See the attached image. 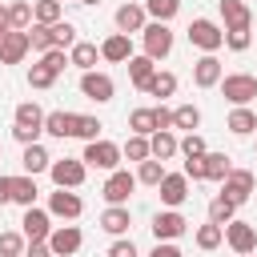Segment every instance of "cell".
Wrapping results in <instances>:
<instances>
[{
    "instance_id": "obj_29",
    "label": "cell",
    "mask_w": 257,
    "mask_h": 257,
    "mask_svg": "<svg viewBox=\"0 0 257 257\" xmlns=\"http://www.w3.org/2000/svg\"><path fill=\"white\" fill-rule=\"evenodd\" d=\"M100 128H104V124H100L96 116L72 112V137H76V141H84V145H88V141H100Z\"/></svg>"
},
{
    "instance_id": "obj_2",
    "label": "cell",
    "mask_w": 257,
    "mask_h": 257,
    "mask_svg": "<svg viewBox=\"0 0 257 257\" xmlns=\"http://www.w3.org/2000/svg\"><path fill=\"white\" fill-rule=\"evenodd\" d=\"M189 44L201 48V56H209V52L217 56V48H225V28L217 20H209V16H197L189 24Z\"/></svg>"
},
{
    "instance_id": "obj_39",
    "label": "cell",
    "mask_w": 257,
    "mask_h": 257,
    "mask_svg": "<svg viewBox=\"0 0 257 257\" xmlns=\"http://www.w3.org/2000/svg\"><path fill=\"white\" fill-rule=\"evenodd\" d=\"M145 92H149V96H161V100H165V96H173V92H177V76H173V72H161V68H157V76H153V80L145 84Z\"/></svg>"
},
{
    "instance_id": "obj_41",
    "label": "cell",
    "mask_w": 257,
    "mask_h": 257,
    "mask_svg": "<svg viewBox=\"0 0 257 257\" xmlns=\"http://www.w3.org/2000/svg\"><path fill=\"white\" fill-rule=\"evenodd\" d=\"M229 157L225 153H205V181H225L229 177Z\"/></svg>"
},
{
    "instance_id": "obj_52",
    "label": "cell",
    "mask_w": 257,
    "mask_h": 257,
    "mask_svg": "<svg viewBox=\"0 0 257 257\" xmlns=\"http://www.w3.org/2000/svg\"><path fill=\"white\" fill-rule=\"evenodd\" d=\"M149 257H185V253H181V249H177V245H173V241H157V245H153V253H149Z\"/></svg>"
},
{
    "instance_id": "obj_31",
    "label": "cell",
    "mask_w": 257,
    "mask_h": 257,
    "mask_svg": "<svg viewBox=\"0 0 257 257\" xmlns=\"http://www.w3.org/2000/svg\"><path fill=\"white\" fill-rule=\"evenodd\" d=\"M233 217H237V205H233V201H229V197H225V193H217V197H213V201H209V221H213V225H221V229H225V225H229V221H233Z\"/></svg>"
},
{
    "instance_id": "obj_15",
    "label": "cell",
    "mask_w": 257,
    "mask_h": 257,
    "mask_svg": "<svg viewBox=\"0 0 257 257\" xmlns=\"http://www.w3.org/2000/svg\"><path fill=\"white\" fill-rule=\"evenodd\" d=\"M112 20H116V32L133 36V32H145V24H149V12H145V4H120Z\"/></svg>"
},
{
    "instance_id": "obj_9",
    "label": "cell",
    "mask_w": 257,
    "mask_h": 257,
    "mask_svg": "<svg viewBox=\"0 0 257 257\" xmlns=\"http://www.w3.org/2000/svg\"><path fill=\"white\" fill-rule=\"evenodd\" d=\"M80 92L88 96V100H96V104H108L112 100V92H116V84H112V76L108 72H80Z\"/></svg>"
},
{
    "instance_id": "obj_36",
    "label": "cell",
    "mask_w": 257,
    "mask_h": 257,
    "mask_svg": "<svg viewBox=\"0 0 257 257\" xmlns=\"http://www.w3.org/2000/svg\"><path fill=\"white\" fill-rule=\"evenodd\" d=\"M128 128H133L137 137H153V133H157V116H153V108H133V112H128Z\"/></svg>"
},
{
    "instance_id": "obj_53",
    "label": "cell",
    "mask_w": 257,
    "mask_h": 257,
    "mask_svg": "<svg viewBox=\"0 0 257 257\" xmlns=\"http://www.w3.org/2000/svg\"><path fill=\"white\" fill-rule=\"evenodd\" d=\"M24 257H52V249H48V241H40V245H28Z\"/></svg>"
},
{
    "instance_id": "obj_3",
    "label": "cell",
    "mask_w": 257,
    "mask_h": 257,
    "mask_svg": "<svg viewBox=\"0 0 257 257\" xmlns=\"http://www.w3.org/2000/svg\"><path fill=\"white\" fill-rule=\"evenodd\" d=\"M120 145H112V141H88L84 145V153H80V161L88 165V169H100V173H116V165H120Z\"/></svg>"
},
{
    "instance_id": "obj_51",
    "label": "cell",
    "mask_w": 257,
    "mask_h": 257,
    "mask_svg": "<svg viewBox=\"0 0 257 257\" xmlns=\"http://www.w3.org/2000/svg\"><path fill=\"white\" fill-rule=\"evenodd\" d=\"M12 137H16L20 145H40V133H36V128H20V124H12Z\"/></svg>"
},
{
    "instance_id": "obj_16",
    "label": "cell",
    "mask_w": 257,
    "mask_h": 257,
    "mask_svg": "<svg viewBox=\"0 0 257 257\" xmlns=\"http://www.w3.org/2000/svg\"><path fill=\"white\" fill-rule=\"evenodd\" d=\"M100 229H104L108 237H124V233L133 229V213H128V205H108V209L100 213Z\"/></svg>"
},
{
    "instance_id": "obj_32",
    "label": "cell",
    "mask_w": 257,
    "mask_h": 257,
    "mask_svg": "<svg viewBox=\"0 0 257 257\" xmlns=\"http://www.w3.org/2000/svg\"><path fill=\"white\" fill-rule=\"evenodd\" d=\"M173 128L197 133V128H201V108H197V104H177V108H173Z\"/></svg>"
},
{
    "instance_id": "obj_11",
    "label": "cell",
    "mask_w": 257,
    "mask_h": 257,
    "mask_svg": "<svg viewBox=\"0 0 257 257\" xmlns=\"http://www.w3.org/2000/svg\"><path fill=\"white\" fill-rule=\"evenodd\" d=\"M157 193H161V205L165 209H181L189 201V177L185 173H165V181L157 185Z\"/></svg>"
},
{
    "instance_id": "obj_17",
    "label": "cell",
    "mask_w": 257,
    "mask_h": 257,
    "mask_svg": "<svg viewBox=\"0 0 257 257\" xmlns=\"http://www.w3.org/2000/svg\"><path fill=\"white\" fill-rule=\"evenodd\" d=\"M100 60H108V64H128V60H133V40H128L124 32H112V36L100 44Z\"/></svg>"
},
{
    "instance_id": "obj_56",
    "label": "cell",
    "mask_w": 257,
    "mask_h": 257,
    "mask_svg": "<svg viewBox=\"0 0 257 257\" xmlns=\"http://www.w3.org/2000/svg\"><path fill=\"white\" fill-rule=\"evenodd\" d=\"M76 4H100V0H76Z\"/></svg>"
},
{
    "instance_id": "obj_19",
    "label": "cell",
    "mask_w": 257,
    "mask_h": 257,
    "mask_svg": "<svg viewBox=\"0 0 257 257\" xmlns=\"http://www.w3.org/2000/svg\"><path fill=\"white\" fill-rule=\"evenodd\" d=\"M28 32H4V40H0V64H20L24 56H28Z\"/></svg>"
},
{
    "instance_id": "obj_30",
    "label": "cell",
    "mask_w": 257,
    "mask_h": 257,
    "mask_svg": "<svg viewBox=\"0 0 257 257\" xmlns=\"http://www.w3.org/2000/svg\"><path fill=\"white\" fill-rule=\"evenodd\" d=\"M12 201L16 205H24V209H32L36 205V177H12Z\"/></svg>"
},
{
    "instance_id": "obj_25",
    "label": "cell",
    "mask_w": 257,
    "mask_h": 257,
    "mask_svg": "<svg viewBox=\"0 0 257 257\" xmlns=\"http://www.w3.org/2000/svg\"><path fill=\"white\" fill-rule=\"evenodd\" d=\"M149 149H153L157 161H173V157L181 153V141H177V133L169 128V133H153V137H149Z\"/></svg>"
},
{
    "instance_id": "obj_24",
    "label": "cell",
    "mask_w": 257,
    "mask_h": 257,
    "mask_svg": "<svg viewBox=\"0 0 257 257\" xmlns=\"http://www.w3.org/2000/svg\"><path fill=\"white\" fill-rule=\"evenodd\" d=\"M12 120H16L20 128H36V133H44V108H40L36 100H24V104H16Z\"/></svg>"
},
{
    "instance_id": "obj_8",
    "label": "cell",
    "mask_w": 257,
    "mask_h": 257,
    "mask_svg": "<svg viewBox=\"0 0 257 257\" xmlns=\"http://www.w3.org/2000/svg\"><path fill=\"white\" fill-rule=\"evenodd\" d=\"M20 233L28 237V245H40V241H48L52 237V213H44V209H24V217H20Z\"/></svg>"
},
{
    "instance_id": "obj_48",
    "label": "cell",
    "mask_w": 257,
    "mask_h": 257,
    "mask_svg": "<svg viewBox=\"0 0 257 257\" xmlns=\"http://www.w3.org/2000/svg\"><path fill=\"white\" fill-rule=\"evenodd\" d=\"M104 257H141V253H137V245H133L128 237H116V241L108 245V253H104Z\"/></svg>"
},
{
    "instance_id": "obj_14",
    "label": "cell",
    "mask_w": 257,
    "mask_h": 257,
    "mask_svg": "<svg viewBox=\"0 0 257 257\" xmlns=\"http://www.w3.org/2000/svg\"><path fill=\"white\" fill-rule=\"evenodd\" d=\"M48 213L52 217H64V221H76L84 213V201L72 189H56V193H48Z\"/></svg>"
},
{
    "instance_id": "obj_1",
    "label": "cell",
    "mask_w": 257,
    "mask_h": 257,
    "mask_svg": "<svg viewBox=\"0 0 257 257\" xmlns=\"http://www.w3.org/2000/svg\"><path fill=\"white\" fill-rule=\"evenodd\" d=\"M217 88L233 108H249V100H257V76L253 72H229V76H221Z\"/></svg>"
},
{
    "instance_id": "obj_44",
    "label": "cell",
    "mask_w": 257,
    "mask_h": 257,
    "mask_svg": "<svg viewBox=\"0 0 257 257\" xmlns=\"http://www.w3.org/2000/svg\"><path fill=\"white\" fill-rule=\"evenodd\" d=\"M28 84H32V88H52V84H56V72H52L48 64H32V68H28Z\"/></svg>"
},
{
    "instance_id": "obj_12",
    "label": "cell",
    "mask_w": 257,
    "mask_h": 257,
    "mask_svg": "<svg viewBox=\"0 0 257 257\" xmlns=\"http://www.w3.org/2000/svg\"><path fill=\"white\" fill-rule=\"evenodd\" d=\"M185 229H189V221L177 209H161L153 217V237L157 241H177V237H185Z\"/></svg>"
},
{
    "instance_id": "obj_28",
    "label": "cell",
    "mask_w": 257,
    "mask_h": 257,
    "mask_svg": "<svg viewBox=\"0 0 257 257\" xmlns=\"http://www.w3.org/2000/svg\"><path fill=\"white\" fill-rule=\"evenodd\" d=\"M44 133L48 137H72V112H64V108H52V112H44Z\"/></svg>"
},
{
    "instance_id": "obj_18",
    "label": "cell",
    "mask_w": 257,
    "mask_h": 257,
    "mask_svg": "<svg viewBox=\"0 0 257 257\" xmlns=\"http://www.w3.org/2000/svg\"><path fill=\"white\" fill-rule=\"evenodd\" d=\"M221 76H225V72H221V60H217L213 52H209V56H201V60L193 64V84H197V88H217V84H221Z\"/></svg>"
},
{
    "instance_id": "obj_20",
    "label": "cell",
    "mask_w": 257,
    "mask_h": 257,
    "mask_svg": "<svg viewBox=\"0 0 257 257\" xmlns=\"http://www.w3.org/2000/svg\"><path fill=\"white\" fill-rule=\"evenodd\" d=\"M217 8H221L225 28H253V12H249V4H245V0H221Z\"/></svg>"
},
{
    "instance_id": "obj_33",
    "label": "cell",
    "mask_w": 257,
    "mask_h": 257,
    "mask_svg": "<svg viewBox=\"0 0 257 257\" xmlns=\"http://www.w3.org/2000/svg\"><path fill=\"white\" fill-rule=\"evenodd\" d=\"M165 181V161H157V157H149V161H141L137 165V185H161Z\"/></svg>"
},
{
    "instance_id": "obj_50",
    "label": "cell",
    "mask_w": 257,
    "mask_h": 257,
    "mask_svg": "<svg viewBox=\"0 0 257 257\" xmlns=\"http://www.w3.org/2000/svg\"><path fill=\"white\" fill-rule=\"evenodd\" d=\"M153 116H157V133H169V128H173V108L157 104V108H153Z\"/></svg>"
},
{
    "instance_id": "obj_55",
    "label": "cell",
    "mask_w": 257,
    "mask_h": 257,
    "mask_svg": "<svg viewBox=\"0 0 257 257\" xmlns=\"http://www.w3.org/2000/svg\"><path fill=\"white\" fill-rule=\"evenodd\" d=\"M0 32H12V24H8V4H0Z\"/></svg>"
},
{
    "instance_id": "obj_5",
    "label": "cell",
    "mask_w": 257,
    "mask_h": 257,
    "mask_svg": "<svg viewBox=\"0 0 257 257\" xmlns=\"http://www.w3.org/2000/svg\"><path fill=\"white\" fill-rule=\"evenodd\" d=\"M84 173H88V165H84L80 157H60V161H52V169H48V177H52L56 189H80V185H84Z\"/></svg>"
},
{
    "instance_id": "obj_21",
    "label": "cell",
    "mask_w": 257,
    "mask_h": 257,
    "mask_svg": "<svg viewBox=\"0 0 257 257\" xmlns=\"http://www.w3.org/2000/svg\"><path fill=\"white\" fill-rule=\"evenodd\" d=\"M20 165H24V173H28V177H36V173H48V169H52V157H48V149H44V145H24Z\"/></svg>"
},
{
    "instance_id": "obj_4",
    "label": "cell",
    "mask_w": 257,
    "mask_h": 257,
    "mask_svg": "<svg viewBox=\"0 0 257 257\" xmlns=\"http://www.w3.org/2000/svg\"><path fill=\"white\" fill-rule=\"evenodd\" d=\"M141 44H145V56L165 60V56L173 52V28H169V24H161V20H149V24H145V32H141Z\"/></svg>"
},
{
    "instance_id": "obj_6",
    "label": "cell",
    "mask_w": 257,
    "mask_h": 257,
    "mask_svg": "<svg viewBox=\"0 0 257 257\" xmlns=\"http://www.w3.org/2000/svg\"><path fill=\"white\" fill-rule=\"evenodd\" d=\"M133 189H137V173H128V169H116V173H108V177H104V185H100V197H104L108 205H128Z\"/></svg>"
},
{
    "instance_id": "obj_22",
    "label": "cell",
    "mask_w": 257,
    "mask_h": 257,
    "mask_svg": "<svg viewBox=\"0 0 257 257\" xmlns=\"http://www.w3.org/2000/svg\"><path fill=\"white\" fill-rule=\"evenodd\" d=\"M68 60H72L80 72H92V68H96V60H100V48H96L92 40H76V44L68 48Z\"/></svg>"
},
{
    "instance_id": "obj_37",
    "label": "cell",
    "mask_w": 257,
    "mask_h": 257,
    "mask_svg": "<svg viewBox=\"0 0 257 257\" xmlns=\"http://www.w3.org/2000/svg\"><path fill=\"white\" fill-rule=\"evenodd\" d=\"M193 241H197V249L213 253V249H217V245L225 241V229H221V225H213V221H205V225L197 229V237H193Z\"/></svg>"
},
{
    "instance_id": "obj_46",
    "label": "cell",
    "mask_w": 257,
    "mask_h": 257,
    "mask_svg": "<svg viewBox=\"0 0 257 257\" xmlns=\"http://www.w3.org/2000/svg\"><path fill=\"white\" fill-rule=\"evenodd\" d=\"M40 64H48V68L60 76V72H64L72 60H68V52H64V48H52V52H44V56H40Z\"/></svg>"
},
{
    "instance_id": "obj_38",
    "label": "cell",
    "mask_w": 257,
    "mask_h": 257,
    "mask_svg": "<svg viewBox=\"0 0 257 257\" xmlns=\"http://www.w3.org/2000/svg\"><path fill=\"white\" fill-rule=\"evenodd\" d=\"M24 249H28V237L24 233H16V229H4L0 233V257H24Z\"/></svg>"
},
{
    "instance_id": "obj_40",
    "label": "cell",
    "mask_w": 257,
    "mask_h": 257,
    "mask_svg": "<svg viewBox=\"0 0 257 257\" xmlns=\"http://www.w3.org/2000/svg\"><path fill=\"white\" fill-rule=\"evenodd\" d=\"M120 153H124V161H137V165L153 157V149H149V137H137V133H133V137L120 145Z\"/></svg>"
},
{
    "instance_id": "obj_57",
    "label": "cell",
    "mask_w": 257,
    "mask_h": 257,
    "mask_svg": "<svg viewBox=\"0 0 257 257\" xmlns=\"http://www.w3.org/2000/svg\"><path fill=\"white\" fill-rule=\"evenodd\" d=\"M0 40H4V32H0Z\"/></svg>"
},
{
    "instance_id": "obj_13",
    "label": "cell",
    "mask_w": 257,
    "mask_h": 257,
    "mask_svg": "<svg viewBox=\"0 0 257 257\" xmlns=\"http://www.w3.org/2000/svg\"><path fill=\"white\" fill-rule=\"evenodd\" d=\"M80 245H84V233H80L76 225H56V229H52V237H48L52 257H72Z\"/></svg>"
},
{
    "instance_id": "obj_49",
    "label": "cell",
    "mask_w": 257,
    "mask_h": 257,
    "mask_svg": "<svg viewBox=\"0 0 257 257\" xmlns=\"http://www.w3.org/2000/svg\"><path fill=\"white\" fill-rule=\"evenodd\" d=\"M189 181H205V157H185V169H181Z\"/></svg>"
},
{
    "instance_id": "obj_47",
    "label": "cell",
    "mask_w": 257,
    "mask_h": 257,
    "mask_svg": "<svg viewBox=\"0 0 257 257\" xmlns=\"http://www.w3.org/2000/svg\"><path fill=\"white\" fill-rule=\"evenodd\" d=\"M181 153H185V157H205V153H209V149H205V137H201V133H185Z\"/></svg>"
},
{
    "instance_id": "obj_43",
    "label": "cell",
    "mask_w": 257,
    "mask_h": 257,
    "mask_svg": "<svg viewBox=\"0 0 257 257\" xmlns=\"http://www.w3.org/2000/svg\"><path fill=\"white\" fill-rule=\"evenodd\" d=\"M52 40H56V48H72L76 44V24H68V20H60V24H52Z\"/></svg>"
},
{
    "instance_id": "obj_26",
    "label": "cell",
    "mask_w": 257,
    "mask_h": 257,
    "mask_svg": "<svg viewBox=\"0 0 257 257\" xmlns=\"http://www.w3.org/2000/svg\"><path fill=\"white\" fill-rule=\"evenodd\" d=\"M225 128L233 137H249V133H257V112L253 108H233L229 120H225Z\"/></svg>"
},
{
    "instance_id": "obj_45",
    "label": "cell",
    "mask_w": 257,
    "mask_h": 257,
    "mask_svg": "<svg viewBox=\"0 0 257 257\" xmlns=\"http://www.w3.org/2000/svg\"><path fill=\"white\" fill-rule=\"evenodd\" d=\"M249 44H253L249 28H225V48H233V52H245Z\"/></svg>"
},
{
    "instance_id": "obj_35",
    "label": "cell",
    "mask_w": 257,
    "mask_h": 257,
    "mask_svg": "<svg viewBox=\"0 0 257 257\" xmlns=\"http://www.w3.org/2000/svg\"><path fill=\"white\" fill-rule=\"evenodd\" d=\"M28 44H32V52H52L56 48V40H52V24H32L28 28Z\"/></svg>"
},
{
    "instance_id": "obj_23",
    "label": "cell",
    "mask_w": 257,
    "mask_h": 257,
    "mask_svg": "<svg viewBox=\"0 0 257 257\" xmlns=\"http://www.w3.org/2000/svg\"><path fill=\"white\" fill-rule=\"evenodd\" d=\"M153 76H157V60H153V56H145V52H141V56H133V60H128V80H133L141 92H145V84H149Z\"/></svg>"
},
{
    "instance_id": "obj_58",
    "label": "cell",
    "mask_w": 257,
    "mask_h": 257,
    "mask_svg": "<svg viewBox=\"0 0 257 257\" xmlns=\"http://www.w3.org/2000/svg\"><path fill=\"white\" fill-rule=\"evenodd\" d=\"M60 4H64V0H60Z\"/></svg>"
},
{
    "instance_id": "obj_42",
    "label": "cell",
    "mask_w": 257,
    "mask_h": 257,
    "mask_svg": "<svg viewBox=\"0 0 257 257\" xmlns=\"http://www.w3.org/2000/svg\"><path fill=\"white\" fill-rule=\"evenodd\" d=\"M145 12H149L153 20H161V24H169V20L181 12V0H145Z\"/></svg>"
},
{
    "instance_id": "obj_10",
    "label": "cell",
    "mask_w": 257,
    "mask_h": 257,
    "mask_svg": "<svg viewBox=\"0 0 257 257\" xmlns=\"http://www.w3.org/2000/svg\"><path fill=\"white\" fill-rule=\"evenodd\" d=\"M253 185H257V181H253L249 169H229V177L221 181V193H225L233 205H245V201L253 197Z\"/></svg>"
},
{
    "instance_id": "obj_34",
    "label": "cell",
    "mask_w": 257,
    "mask_h": 257,
    "mask_svg": "<svg viewBox=\"0 0 257 257\" xmlns=\"http://www.w3.org/2000/svg\"><path fill=\"white\" fill-rule=\"evenodd\" d=\"M32 16H36V24H60L64 20V4L60 0H36Z\"/></svg>"
},
{
    "instance_id": "obj_54",
    "label": "cell",
    "mask_w": 257,
    "mask_h": 257,
    "mask_svg": "<svg viewBox=\"0 0 257 257\" xmlns=\"http://www.w3.org/2000/svg\"><path fill=\"white\" fill-rule=\"evenodd\" d=\"M12 201V177H0V205Z\"/></svg>"
},
{
    "instance_id": "obj_7",
    "label": "cell",
    "mask_w": 257,
    "mask_h": 257,
    "mask_svg": "<svg viewBox=\"0 0 257 257\" xmlns=\"http://www.w3.org/2000/svg\"><path fill=\"white\" fill-rule=\"evenodd\" d=\"M225 245H229L237 257H253V253H257V229H253L249 221H237V217H233V221L225 225Z\"/></svg>"
},
{
    "instance_id": "obj_27",
    "label": "cell",
    "mask_w": 257,
    "mask_h": 257,
    "mask_svg": "<svg viewBox=\"0 0 257 257\" xmlns=\"http://www.w3.org/2000/svg\"><path fill=\"white\" fill-rule=\"evenodd\" d=\"M8 24H12V32H28V28L36 24L32 4H28V0H12V4H8Z\"/></svg>"
}]
</instances>
